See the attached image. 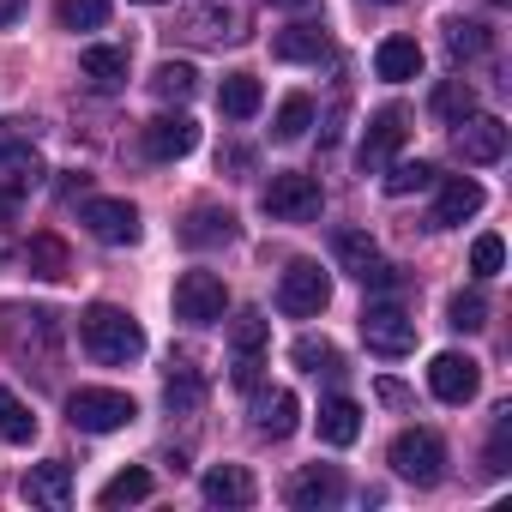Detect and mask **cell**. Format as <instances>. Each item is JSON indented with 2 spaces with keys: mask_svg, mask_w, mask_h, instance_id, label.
<instances>
[{
  "mask_svg": "<svg viewBox=\"0 0 512 512\" xmlns=\"http://www.w3.org/2000/svg\"><path fill=\"white\" fill-rule=\"evenodd\" d=\"M79 344H85L91 362H103V368H127V362L145 356L139 320H133L127 308H115V302H91V308L79 314Z\"/></svg>",
  "mask_w": 512,
  "mask_h": 512,
  "instance_id": "obj_1",
  "label": "cell"
},
{
  "mask_svg": "<svg viewBox=\"0 0 512 512\" xmlns=\"http://www.w3.org/2000/svg\"><path fill=\"white\" fill-rule=\"evenodd\" d=\"M260 205H266L272 223H314V217L326 211V193H320L314 175H302V169H278V175L266 181Z\"/></svg>",
  "mask_w": 512,
  "mask_h": 512,
  "instance_id": "obj_2",
  "label": "cell"
},
{
  "mask_svg": "<svg viewBox=\"0 0 512 512\" xmlns=\"http://www.w3.org/2000/svg\"><path fill=\"white\" fill-rule=\"evenodd\" d=\"M139 416V404L127 398V392H115V386H79L73 398H67V422L79 428V434H115V428H127Z\"/></svg>",
  "mask_w": 512,
  "mask_h": 512,
  "instance_id": "obj_3",
  "label": "cell"
},
{
  "mask_svg": "<svg viewBox=\"0 0 512 512\" xmlns=\"http://www.w3.org/2000/svg\"><path fill=\"white\" fill-rule=\"evenodd\" d=\"M0 344H7L19 362L37 350L43 362H55V350H61V320L49 314V308H0Z\"/></svg>",
  "mask_w": 512,
  "mask_h": 512,
  "instance_id": "obj_4",
  "label": "cell"
},
{
  "mask_svg": "<svg viewBox=\"0 0 512 512\" xmlns=\"http://www.w3.org/2000/svg\"><path fill=\"white\" fill-rule=\"evenodd\" d=\"M386 458H392V470H398L404 482H416V488H434V482L446 476V440H440L434 428H404Z\"/></svg>",
  "mask_w": 512,
  "mask_h": 512,
  "instance_id": "obj_5",
  "label": "cell"
},
{
  "mask_svg": "<svg viewBox=\"0 0 512 512\" xmlns=\"http://www.w3.org/2000/svg\"><path fill=\"white\" fill-rule=\"evenodd\" d=\"M326 302H332V278H326L314 260H296V266L278 278V314L314 320V314H326Z\"/></svg>",
  "mask_w": 512,
  "mask_h": 512,
  "instance_id": "obj_6",
  "label": "cell"
},
{
  "mask_svg": "<svg viewBox=\"0 0 512 512\" xmlns=\"http://www.w3.org/2000/svg\"><path fill=\"white\" fill-rule=\"evenodd\" d=\"M229 314V290L217 272H181L175 278V320L187 326H217Z\"/></svg>",
  "mask_w": 512,
  "mask_h": 512,
  "instance_id": "obj_7",
  "label": "cell"
},
{
  "mask_svg": "<svg viewBox=\"0 0 512 512\" xmlns=\"http://www.w3.org/2000/svg\"><path fill=\"white\" fill-rule=\"evenodd\" d=\"M362 344H368L374 356L398 362V356L416 350V320H410L398 302H374V308H362Z\"/></svg>",
  "mask_w": 512,
  "mask_h": 512,
  "instance_id": "obj_8",
  "label": "cell"
},
{
  "mask_svg": "<svg viewBox=\"0 0 512 512\" xmlns=\"http://www.w3.org/2000/svg\"><path fill=\"white\" fill-rule=\"evenodd\" d=\"M266 344H272V320H266V314L247 308V314L229 320V350H235V368H229V374H235L241 392L260 386V356H266Z\"/></svg>",
  "mask_w": 512,
  "mask_h": 512,
  "instance_id": "obj_9",
  "label": "cell"
},
{
  "mask_svg": "<svg viewBox=\"0 0 512 512\" xmlns=\"http://www.w3.org/2000/svg\"><path fill=\"white\" fill-rule=\"evenodd\" d=\"M410 139V115L392 103V109H380L374 121H368V133H362V151H356V163H362V175H380L392 157H398V145Z\"/></svg>",
  "mask_w": 512,
  "mask_h": 512,
  "instance_id": "obj_10",
  "label": "cell"
},
{
  "mask_svg": "<svg viewBox=\"0 0 512 512\" xmlns=\"http://www.w3.org/2000/svg\"><path fill=\"white\" fill-rule=\"evenodd\" d=\"M79 223H85L97 241H109V247H133V241H139V211H133L127 199H85V205H79Z\"/></svg>",
  "mask_w": 512,
  "mask_h": 512,
  "instance_id": "obj_11",
  "label": "cell"
},
{
  "mask_svg": "<svg viewBox=\"0 0 512 512\" xmlns=\"http://www.w3.org/2000/svg\"><path fill=\"white\" fill-rule=\"evenodd\" d=\"M428 392H434L440 404H470V398L482 392V368H476L470 356L446 350V356H434V362H428Z\"/></svg>",
  "mask_w": 512,
  "mask_h": 512,
  "instance_id": "obj_12",
  "label": "cell"
},
{
  "mask_svg": "<svg viewBox=\"0 0 512 512\" xmlns=\"http://www.w3.org/2000/svg\"><path fill=\"white\" fill-rule=\"evenodd\" d=\"M284 500H290L296 512H320V506H338V500H344V470H338V464H302V470L290 476Z\"/></svg>",
  "mask_w": 512,
  "mask_h": 512,
  "instance_id": "obj_13",
  "label": "cell"
},
{
  "mask_svg": "<svg viewBox=\"0 0 512 512\" xmlns=\"http://www.w3.org/2000/svg\"><path fill=\"white\" fill-rule=\"evenodd\" d=\"M452 145H458L464 163H500L506 157V121L500 115H464Z\"/></svg>",
  "mask_w": 512,
  "mask_h": 512,
  "instance_id": "obj_14",
  "label": "cell"
},
{
  "mask_svg": "<svg viewBox=\"0 0 512 512\" xmlns=\"http://www.w3.org/2000/svg\"><path fill=\"white\" fill-rule=\"evenodd\" d=\"M193 145H199V121H193V115H157V121H145V157L175 163V157H187Z\"/></svg>",
  "mask_w": 512,
  "mask_h": 512,
  "instance_id": "obj_15",
  "label": "cell"
},
{
  "mask_svg": "<svg viewBox=\"0 0 512 512\" xmlns=\"http://www.w3.org/2000/svg\"><path fill=\"white\" fill-rule=\"evenodd\" d=\"M25 500H31V506H49V512H67V506H73V464H67V458L31 464V470H25Z\"/></svg>",
  "mask_w": 512,
  "mask_h": 512,
  "instance_id": "obj_16",
  "label": "cell"
},
{
  "mask_svg": "<svg viewBox=\"0 0 512 512\" xmlns=\"http://www.w3.org/2000/svg\"><path fill=\"white\" fill-rule=\"evenodd\" d=\"M175 37H187V43H235L241 25H235V13L223 7V0H205V7H187L175 19Z\"/></svg>",
  "mask_w": 512,
  "mask_h": 512,
  "instance_id": "obj_17",
  "label": "cell"
},
{
  "mask_svg": "<svg viewBox=\"0 0 512 512\" xmlns=\"http://www.w3.org/2000/svg\"><path fill=\"white\" fill-rule=\"evenodd\" d=\"M296 422H302V404H296V392H260L253 386V428H260L266 440H290L296 434Z\"/></svg>",
  "mask_w": 512,
  "mask_h": 512,
  "instance_id": "obj_18",
  "label": "cell"
},
{
  "mask_svg": "<svg viewBox=\"0 0 512 512\" xmlns=\"http://www.w3.org/2000/svg\"><path fill=\"white\" fill-rule=\"evenodd\" d=\"M482 211V181L470 175H446L440 181V199H434V229H458L464 217Z\"/></svg>",
  "mask_w": 512,
  "mask_h": 512,
  "instance_id": "obj_19",
  "label": "cell"
},
{
  "mask_svg": "<svg viewBox=\"0 0 512 512\" xmlns=\"http://www.w3.org/2000/svg\"><path fill=\"white\" fill-rule=\"evenodd\" d=\"M199 494H205V506H253V500H260V488H253V476H247L241 464H217V470H205Z\"/></svg>",
  "mask_w": 512,
  "mask_h": 512,
  "instance_id": "obj_20",
  "label": "cell"
},
{
  "mask_svg": "<svg viewBox=\"0 0 512 512\" xmlns=\"http://www.w3.org/2000/svg\"><path fill=\"white\" fill-rule=\"evenodd\" d=\"M181 241H187V247H229V241H235V211H223V205H193L187 223H181Z\"/></svg>",
  "mask_w": 512,
  "mask_h": 512,
  "instance_id": "obj_21",
  "label": "cell"
},
{
  "mask_svg": "<svg viewBox=\"0 0 512 512\" xmlns=\"http://www.w3.org/2000/svg\"><path fill=\"white\" fill-rule=\"evenodd\" d=\"M272 55H278V61H326V55H332V37L302 19V25H284V31L272 37Z\"/></svg>",
  "mask_w": 512,
  "mask_h": 512,
  "instance_id": "obj_22",
  "label": "cell"
},
{
  "mask_svg": "<svg viewBox=\"0 0 512 512\" xmlns=\"http://www.w3.org/2000/svg\"><path fill=\"white\" fill-rule=\"evenodd\" d=\"M374 73H380L386 85L416 79V73H422V43H416V37H386V43L374 49Z\"/></svg>",
  "mask_w": 512,
  "mask_h": 512,
  "instance_id": "obj_23",
  "label": "cell"
},
{
  "mask_svg": "<svg viewBox=\"0 0 512 512\" xmlns=\"http://www.w3.org/2000/svg\"><path fill=\"white\" fill-rule=\"evenodd\" d=\"M199 398H205V380H199L193 356H175V362H169V380H163V404H169V416H193Z\"/></svg>",
  "mask_w": 512,
  "mask_h": 512,
  "instance_id": "obj_24",
  "label": "cell"
},
{
  "mask_svg": "<svg viewBox=\"0 0 512 512\" xmlns=\"http://www.w3.org/2000/svg\"><path fill=\"white\" fill-rule=\"evenodd\" d=\"M79 67H85V79H91L97 91H121V85H127L133 55H127V49H115V43H97V49H85V55H79Z\"/></svg>",
  "mask_w": 512,
  "mask_h": 512,
  "instance_id": "obj_25",
  "label": "cell"
},
{
  "mask_svg": "<svg viewBox=\"0 0 512 512\" xmlns=\"http://www.w3.org/2000/svg\"><path fill=\"white\" fill-rule=\"evenodd\" d=\"M260 103H266V91H260V79H253V73H229L217 85V109L229 121H253V115H260Z\"/></svg>",
  "mask_w": 512,
  "mask_h": 512,
  "instance_id": "obj_26",
  "label": "cell"
},
{
  "mask_svg": "<svg viewBox=\"0 0 512 512\" xmlns=\"http://www.w3.org/2000/svg\"><path fill=\"white\" fill-rule=\"evenodd\" d=\"M362 434V404L356 398H326L320 404V440L326 446H350Z\"/></svg>",
  "mask_w": 512,
  "mask_h": 512,
  "instance_id": "obj_27",
  "label": "cell"
},
{
  "mask_svg": "<svg viewBox=\"0 0 512 512\" xmlns=\"http://www.w3.org/2000/svg\"><path fill=\"white\" fill-rule=\"evenodd\" d=\"M25 266H31V278H67L73 272V260H67V241L61 235H31V247H25Z\"/></svg>",
  "mask_w": 512,
  "mask_h": 512,
  "instance_id": "obj_28",
  "label": "cell"
},
{
  "mask_svg": "<svg viewBox=\"0 0 512 512\" xmlns=\"http://www.w3.org/2000/svg\"><path fill=\"white\" fill-rule=\"evenodd\" d=\"M0 440H7V446H31V440H37L31 404H25L19 392H7V386H0Z\"/></svg>",
  "mask_w": 512,
  "mask_h": 512,
  "instance_id": "obj_29",
  "label": "cell"
},
{
  "mask_svg": "<svg viewBox=\"0 0 512 512\" xmlns=\"http://www.w3.org/2000/svg\"><path fill=\"white\" fill-rule=\"evenodd\" d=\"M332 253H338V266H344L356 284H362V278H368V266L380 260V247H374L362 229H338V235H332Z\"/></svg>",
  "mask_w": 512,
  "mask_h": 512,
  "instance_id": "obj_30",
  "label": "cell"
},
{
  "mask_svg": "<svg viewBox=\"0 0 512 512\" xmlns=\"http://www.w3.org/2000/svg\"><path fill=\"white\" fill-rule=\"evenodd\" d=\"M145 494H151V470H139V464H133V470H121V476H109V482H103L97 506H109V512H115V506H139Z\"/></svg>",
  "mask_w": 512,
  "mask_h": 512,
  "instance_id": "obj_31",
  "label": "cell"
},
{
  "mask_svg": "<svg viewBox=\"0 0 512 512\" xmlns=\"http://www.w3.org/2000/svg\"><path fill=\"white\" fill-rule=\"evenodd\" d=\"M151 91H157L163 103H187V97L199 91V73H193L187 61H163V67L151 73Z\"/></svg>",
  "mask_w": 512,
  "mask_h": 512,
  "instance_id": "obj_32",
  "label": "cell"
},
{
  "mask_svg": "<svg viewBox=\"0 0 512 512\" xmlns=\"http://www.w3.org/2000/svg\"><path fill=\"white\" fill-rule=\"evenodd\" d=\"M434 115H440L446 127H458L464 115H476V91H470V79H446V85H434Z\"/></svg>",
  "mask_w": 512,
  "mask_h": 512,
  "instance_id": "obj_33",
  "label": "cell"
},
{
  "mask_svg": "<svg viewBox=\"0 0 512 512\" xmlns=\"http://www.w3.org/2000/svg\"><path fill=\"white\" fill-rule=\"evenodd\" d=\"M308 127H314V97H302V91H296V97H284V103H278V115H272V139H284V145H290V139H302Z\"/></svg>",
  "mask_w": 512,
  "mask_h": 512,
  "instance_id": "obj_34",
  "label": "cell"
},
{
  "mask_svg": "<svg viewBox=\"0 0 512 512\" xmlns=\"http://www.w3.org/2000/svg\"><path fill=\"white\" fill-rule=\"evenodd\" d=\"M440 175H434V163H386L380 169V187L392 193V199H404V193H422V187H434Z\"/></svg>",
  "mask_w": 512,
  "mask_h": 512,
  "instance_id": "obj_35",
  "label": "cell"
},
{
  "mask_svg": "<svg viewBox=\"0 0 512 512\" xmlns=\"http://www.w3.org/2000/svg\"><path fill=\"white\" fill-rule=\"evenodd\" d=\"M61 31H103L109 25V0H55Z\"/></svg>",
  "mask_w": 512,
  "mask_h": 512,
  "instance_id": "obj_36",
  "label": "cell"
},
{
  "mask_svg": "<svg viewBox=\"0 0 512 512\" xmlns=\"http://www.w3.org/2000/svg\"><path fill=\"white\" fill-rule=\"evenodd\" d=\"M446 49H452V61L488 55V25H476V19H446Z\"/></svg>",
  "mask_w": 512,
  "mask_h": 512,
  "instance_id": "obj_37",
  "label": "cell"
},
{
  "mask_svg": "<svg viewBox=\"0 0 512 512\" xmlns=\"http://www.w3.org/2000/svg\"><path fill=\"white\" fill-rule=\"evenodd\" d=\"M446 326H452V332H482V326H488V296H482V290H458V296L446 302Z\"/></svg>",
  "mask_w": 512,
  "mask_h": 512,
  "instance_id": "obj_38",
  "label": "cell"
},
{
  "mask_svg": "<svg viewBox=\"0 0 512 512\" xmlns=\"http://www.w3.org/2000/svg\"><path fill=\"white\" fill-rule=\"evenodd\" d=\"M290 362L308 368V374H344V356H338V344H326V338H296Z\"/></svg>",
  "mask_w": 512,
  "mask_h": 512,
  "instance_id": "obj_39",
  "label": "cell"
},
{
  "mask_svg": "<svg viewBox=\"0 0 512 512\" xmlns=\"http://www.w3.org/2000/svg\"><path fill=\"white\" fill-rule=\"evenodd\" d=\"M512 470V404L494 416V440H488V476H506Z\"/></svg>",
  "mask_w": 512,
  "mask_h": 512,
  "instance_id": "obj_40",
  "label": "cell"
},
{
  "mask_svg": "<svg viewBox=\"0 0 512 512\" xmlns=\"http://www.w3.org/2000/svg\"><path fill=\"white\" fill-rule=\"evenodd\" d=\"M500 266H506V241H500V235H476L470 272H476V278H500Z\"/></svg>",
  "mask_w": 512,
  "mask_h": 512,
  "instance_id": "obj_41",
  "label": "cell"
},
{
  "mask_svg": "<svg viewBox=\"0 0 512 512\" xmlns=\"http://www.w3.org/2000/svg\"><path fill=\"white\" fill-rule=\"evenodd\" d=\"M25 7H31V0H0V31L19 25V19H25Z\"/></svg>",
  "mask_w": 512,
  "mask_h": 512,
  "instance_id": "obj_42",
  "label": "cell"
},
{
  "mask_svg": "<svg viewBox=\"0 0 512 512\" xmlns=\"http://www.w3.org/2000/svg\"><path fill=\"white\" fill-rule=\"evenodd\" d=\"M247 163H253V157H247L241 145H229V151H217V169H247Z\"/></svg>",
  "mask_w": 512,
  "mask_h": 512,
  "instance_id": "obj_43",
  "label": "cell"
},
{
  "mask_svg": "<svg viewBox=\"0 0 512 512\" xmlns=\"http://www.w3.org/2000/svg\"><path fill=\"white\" fill-rule=\"evenodd\" d=\"M380 404H410V392L398 380H380Z\"/></svg>",
  "mask_w": 512,
  "mask_h": 512,
  "instance_id": "obj_44",
  "label": "cell"
},
{
  "mask_svg": "<svg viewBox=\"0 0 512 512\" xmlns=\"http://www.w3.org/2000/svg\"><path fill=\"white\" fill-rule=\"evenodd\" d=\"M272 7H284V13H314V0H272Z\"/></svg>",
  "mask_w": 512,
  "mask_h": 512,
  "instance_id": "obj_45",
  "label": "cell"
},
{
  "mask_svg": "<svg viewBox=\"0 0 512 512\" xmlns=\"http://www.w3.org/2000/svg\"><path fill=\"white\" fill-rule=\"evenodd\" d=\"M139 7H169V0H139Z\"/></svg>",
  "mask_w": 512,
  "mask_h": 512,
  "instance_id": "obj_46",
  "label": "cell"
},
{
  "mask_svg": "<svg viewBox=\"0 0 512 512\" xmlns=\"http://www.w3.org/2000/svg\"><path fill=\"white\" fill-rule=\"evenodd\" d=\"M380 7H398V0H380Z\"/></svg>",
  "mask_w": 512,
  "mask_h": 512,
  "instance_id": "obj_47",
  "label": "cell"
},
{
  "mask_svg": "<svg viewBox=\"0 0 512 512\" xmlns=\"http://www.w3.org/2000/svg\"><path fill=\"white\" fill-rule=\"evenodd\" d=\"M494 7H506V0H494Z\"/></svg>",
  "mask_w": 512,
  "mask_h": 512,
  "instance_id": "obj_48",
  "label": "cell"
}]
</instances>
